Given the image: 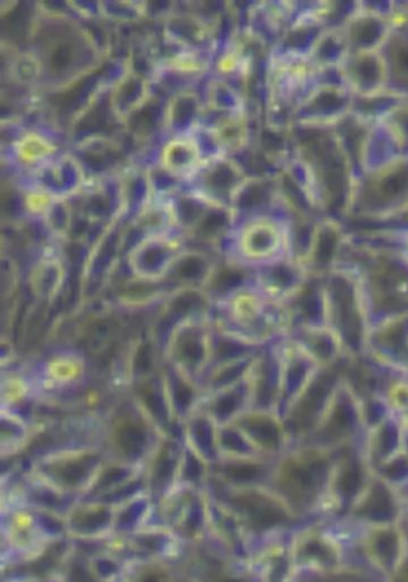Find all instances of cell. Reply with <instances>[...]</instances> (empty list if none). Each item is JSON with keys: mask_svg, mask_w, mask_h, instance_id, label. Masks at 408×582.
Wrapping results in <instances>:
<instances>
[{"mask_svg": "<svg viewBox=\"0 0 408 582\" xmlns=\"http://www.w3.org/2000/svg\"><path fill=\"white\" fill-rule=\"evenodd\" d=\"M30 52L41 71L40 87L65 91L103 64V51L86 27L63 12L41 9L29 30Z\"/></svg>", "mask_w": 408, "mask_h": 582, "instance_id": "6da1fadb", "label": "cell"}, {"mask_svg": "<svg viewBox=\"0 0 408 582\" xmlns=\"http://www.w3.org/2000/svg\"><path fill=\"white\" fill-rule=\"evenodd\" d=\"M211 318L219 329L261 347L289 333V318L283 302L272 300L254 281L215 300Z\"/></svg>", "mask_w": 408, "mask_h": 582, "instance_id": "7a4b0ae2", "label": "cell"}, {"mask_svg": "<svg viewBox=\"0 0 408 582\" xmlns=\"http://www.w3.org/2000/svg\"><path fill=\"white\" fill-rule=\"evenodd\" d=\"M322 285L327 329L338 338L347 359H363L373 322L358 274L353 267L341 264L322 276Z\"/></svg>", "mask_w": 408, "mask_h": 582, "instance_id": "3957f363", "label": "cell"}, {"mask_svg": "<svg viewBox=\"0 0 408 582\" xmlns=\"http://www.w3.org/2000/svg\"><path fill=\"white\" fill-rule=\"evenodd\" d=\"M355 248V247H354ZM357 259L341 264L353 267L361 281L371 322L408 311V265L397 248H355Z\"/></svg>", "mask_w": 408, "mask_h": 582, "instance_id": "277c9868", "label": "cell"}, {"mask_svg": "<svg viewBox=\"0 0 408 582\" xmlns=\"http://www.w3.org/2000/svg\"><path fill=\"white\" fill-rule=\"evenodd\" d=\"M338 454L311 444L292 445L275 459L271 488L290 507L313 505L330 488Z\"/></svg>", "mask_w": 408, "mask_h": 582, "instance_id": "5b68a950", "label": "cell"}, {"mask_svg": "<svg viewBox=\"0 0 408 582\" xmlns=\"http://www.w3.org/2000/svg\"><path fill=\"white\" fill-rule=\"evenodd\" d=\"M168 434L149 411L132 395L104 420L101 447L113 462L136 467L149 458Z\"/></svg>", "mask_w": 408, "mask_h": 582, "instance_id": "8992f818", "label": "cell"}, {"mask_svg": "<svg viewBox=\"0 0 408 582\" xmlns=\"http://www.w3.org/2000/svg\"><path fill=\"white\" fill-rule=\"evenodd\" d=\"M107 460L101 445H69L38 458L33 472L44 486L60 495L89 494Z\"/></svg>", "mask_w": 408, "mask_h": 582, "instance_id": "52a82bcc", "label": "cell"}, {"mask_svg": "<svg viewBox=\"0 0 408 582\" xmlns=\"http://www.w3.org/2000/svg\"><path fill=\"white\" fill-rule=\"evenodd\" d=\"M408 212V157L357 177L347 215L386 221Z\"/></svg>", "mask_w": 408, "mask_h": 582, "instance_id": "ba28073f", "label": "cell"}, {"mask_svg": "<svg viewBox=\"0 0 408 582\" xmlns=\"http://www.w3.org/2000/svg\"><path fill=\"white\" fill-rule=\"evenodd\" d=\"M230 260L256 272L290 257L289 218L268 214L251 218L234 230Z\"/></svg>", "mask_w": 408, "mask_h": 582, "instance_id": "9c48e42d", "label": "cell"}, {"mask_svg": "<svg viewBox=\"0 0 408 582\" xmlns=\"http://www.w3.org/2000/svg\"><path fill=\"white\" fill-rule=\"evenodd\" d=\"M163 360L202 386L210 371L213 354L211 313L196 314L177 322L164 338Z\"/></svg>", "mask_w": 408, "mask_h": 582, "instance_id": "30bf717a", "label": "cell"}, {"mask_svg": "<svg viewBox=\"0 0 408 582\" xmlns=\"http://www.w3.org/2000/svg\"><path fill=\"white\" fill-rule=\"evenodd\" d=\"M366 433L361 396L346 375L332 396L316 431L304 443L341 451L343 448L362 445Z\"/></svg>", "mask_w": 408, "mask_h": 582, "instance_id": "8fae6325", "label": "cell"}, {"mask_svg": "<svg viewBox=\"0 0 408 582\" xmlns=\"http://www.w3.org/2000/svg\"><path fill=\"white\" fill-rule=\"evenodd\" d=\"M353 360L344 359L320 368L282 416L290 444H301L313 433L338 386L346 379Z\"/></svg>", "mask_w": 408, "mask_h": 582, "instance_id": "7c38bea8", "label": "cell"}, {"mask_svg": "<svg viewBox=\"0 0 408 582\" xmlns=\"http://www.w3.org/2000/svg\"><path fill=\"white\" fill-rule=\"evenodd\" d=\"M355 96L339 79L319 81L293 114V128L333 129L354 113ZM292 128V129H293Z\"/></svg>", "mask_w": 408, "mask_h": 582, "instance_id": "4fadbf2b", "label": "cell"}, {"mask_svg": "<svg viewBox=\"0 0 408 582\" xmlns=\"http://www.w3.org/2000/svg\"><path fill=\"white\" fill-rule=\"evenodd\" d=\"M185 249L184 239L174 233L143 237L127 251L128 271L141 283H163Z\"/></svg>", "mask_w": 408, "mask_h": 582, "instance_id": "5bb4252c", "label": "cell"}, {"mask_svg": "<svg viewBox=\"0 0 408 582\" xmlns=\"http://www.w3.org/2000/svg\"><path fill=\"white\" fill-rule=\"evenodd\" d=\"M219 484L223 487L224 499L232 511L242 516L251 528L269 530L289 520L290 506L272 488H234Z\"/></svg>", "mask_w": 408, "mask_h": 582, "instance_id": "9a60e30c", "label": "cell"}, {"mask_svg": "<svg viewBox=\"0 0 408 582\" xmlns=\"http://www.w3.org/2000/svg\"><path fill=\"white\" fill-rule=\"evenodd\" d=\"M89 375L86 355L75 348H60L47 355L32 373L36 394H66L79 389Z\"/></svg>", "mask_w": 408, "mask_h": 582, "instance_id": "2e32d148", "label": "cell"}, {"mask_svg": "<svg viewBox=\"0 0 408 582\" xmlns=\"http://www.w3.org/2000/svg\"><path fill=\"white\" fill-rule=\"evenodd\" d=\"M337 76L355 99H370L393 90L383 51L350 52L338 67Z\"/></svg>", "mask_w": 408, "mask_h": 582, "instance_id": "e0dca14e", "label": "cell"}, {"mask_svg": "<svg viewBox=\"0 0 408 582\" xmlns=\"http://www.w3.org/2000/svg\"><path fill=\"white\" fill-rule=\"evenodd\" d=\"M393 10L356 3L353 14L342 26L350 52L385 50L395 28L398 27Z\"/></svg>", "mask_w": 408, "mask_h": 582, "instance_id": "ac0fdd59", "label": "cell"}, {"mask_svg": "<svg viewBox=\"0 0 408 582\" xmlns=\"http://www.w3.org/2000/svg\"><path fill=\"white\" fill-rule=\"evenodd\" d=\"M364 358L408 374V311L371 325Z\"/></svg>", "mask_w": 408, "mask_h": 582, "instance_id": "d6986e66", "label": "cell"}, {"mask_svg": "<svg viewBox=\"0 0 408 582\" xmlns=\"http://www.w3.org/2000/svg\"><path fill=\"white\" fill-rule=\"evenodd\" d=\"M249 177L242 164L231 156L218 154L208 159L196 176L195 191L208 201L231 209L235 194Z\"/></svg>", "mask_w": 408, "mask_h": 582, "instance_id": "ffe728a7", "label": "cell"}, {"mask_svg": "<svg viewBox=\"0 0 408 582\" xmlns=\"http://www.w3.org/2000/svg\"><path fill=\"white\" fill-rule=\"evenodd\" d=\"M281 339L263 346L251 362L248 373L250 408L274 410L279 413L282 393Z\"/></svg>", "mask_w": 408, "mask_h": 582, "instance_id": "44dd1931", "label": "cell"}, {"mask_svg": "<svg viewBox=\"0 0 408 582\" xmlns=\"http://www.w3.org/2000/svg\"><path fill=\"white\" fill-rule=\"evenodd\" d=\"M349 238L337 218L321 216L316 224L304 264L310 275L325 276L341 265Z\"/></svg>", "mask_w": 408, "mask_h": 582, "instance_id": "7402d4cb", "label": "cell"}, {"mask_svg": "<svg viewBox=\"0 0 408 582\" xmlns=\"http://www.w3.org/2000/svg\"><path fill=\"white\" fill-rule=\"evenodd\" d=\"M233 423L262 456L275 459L292 446L284 421L277 411L249 408Z\"/></svg>", "mask_w": 408, "mask_h": 582, "instance_id": "603a6c76", "label": "cell"}, {"mask_svg": "<svg viewBox=\"0 0 408 582\" xmlns=\"http://www.w3.org/2000/svg\"><path fill=\"white\" fill-rule=\"evenodd\" d=\"M283 205L280 176H249L237 190L231 203L236 224L251 218L274 214V209Z\"/></svg>", "mask_w": 408, "mask_h": 582, "instance_id": "cb8c5ba5", "label": "cell"}, {"mask_svg": "<svg viewBox=\"0 0 408 582\" xmlns=\"http://www.w3.org/2000/svg\"><path fill=\"white\" fill-rule=\"evenodd\" d=\"M282 393L279 414L282 417L306 385L314 377L320 367L292 338L281 339Z\"/></svg>", "mask_w": 408, "mask_h": 582, "instance_id": "d4e9b609", "label": "cell"}, {"mask_svg": "<svg viewBox=\"0 0 408 582\" xmlns=\"http://www.w3.org/2000/svg\"><path fill=\"white\" fill-rule=\"evenodd\" d=\"M275 459L260 456L220 458L210 470L213 479L226 487H260L271 482Z\"/></svg>", "mask_w": 408, "mask_h": 582, "instance_id": "484cf974", "label": "cell"}, {"mask_svg": "<svg viewBox=\"0 0 408 582\" xmlns=\"http://www.w3.org/2000/svg\"><path fill=\"white\" fill-rule=\"evenodd\" d=\"M86 182V172L75 156L65 154L36 168L35 188L58 199H69L78 194Z\"/></svg>", "mask_w": 408, "mask_h": 582, "instance_id": "4316f807", "label": "cell"}, {"mask_svg": "<svg viewBox=\"0 0 408 582\" xmlns=\"http://www.w3.org/2000/svg\"><path fill=\"white\" fill-rule=\"evenodd\" d=\"M151 100V83L136 70L128 69L113 84L108 108L119 123L126 124Z\"/></svg>", "mask_w": 408, "mask_h": 582, "instance_id": "83f0119b", "label": "cell"}, {"mask_svg": "<svg viewBox=\"0 0 408 582\" xmlns=\"http://www.w3.org/2000/svg\"><path fill=\"white\" fill-rule=\"evenodd\" d=\"M309 275L302 262L287 257L256 271L254 283L272 300L284 302L301 288Z\"/></svg>", "mask_w": 408, "mask_h": 582, "instance_id": "f1b7e54d", "label": "cell"}, {"mask_svg": "<svg viewBox=\"0 0 408 582\" xmlns=\"http://www.w3.org/2000/svg\"><path fill=\"white\" fill-rule=\"evenodd\" d=\"M400 145L393 137L388 128L376 120L367 129L361 148L357 157L358 176L378 172L404 159Z\"/></svg>", "mask_w": 408, "mask_h": 582, "instance_id": "f546056e", "label": "cell"}, {"mask_svg": "<svg viewBox=\"0 0 408 582\" xmlns=\"http://www.w3.org/2000/svg\"><path fill=\"white\" fill-rule=\"evenodd\" d=\"M283 305L289 318V332L326 325L325 297H323L321 276L309 275L301 288Z\"/></svg>", "mask_w": 408, "mask_h": 582, "instance_id": "4dcf8cb0", "label": "cell"}, {"mask_svg": "<svg viewBox=\"0 0 408 582\" xmlns=\"http://www.w3.org/2000/svg\"><path fill=\"white\" fill-rule=\"evenodd\" d=\"M184 450V441L178 442L170 434L163 436L147 462V475L144 479L152 494H164L171 490L178 479Z\"/></svg>", "mask_w": 408, "mask_h": 582, "instance_id": "1f68e13d", "label": "cell"}, {"mask_svg": "<svg viewBox=\"0 0 408 582\" xmlns=\"http://www.w3.org/2000/svg\"><path fill=\"white\" fill-rule=\"evenodd\" d=\"M206 103L195 90L182 89L172 95L162 113V128L171 138L189 136L200 123Z\"/></svg>", "mask_w": 408, "mask_h": 582, "instance_id": "d6a6232c", "label": "cell"}, {"mask_svg": "<svg viewBox=\"0 0 408 582\" xmlns=\"http://www.w3.org/2000/svg\"><path fill=\"white\" fill-rule=\"evenodd\" d=\"M405 426L400 420L388 416L366 433L363 454L371 470L378 469L404 448Z\"/></svg>", "mask_w": 408, "mask_h": 582, "instance_id": "836d02e7", "label": "cell"}, {"mask_svg": "<svg viewBox=\"0 0 408 582\" xmlns=\"http://www.w3.org/2000/svg\"><path fill=\"white\" fill-rule=\"evenodd\" d=\"M202 145L196 136L168 140L160 152L159 165L178 179L194 178L206 162Z\"/></svg>", "mask_w": 408, "mask_h": 582, "instance_id": "e575fe53", "label": "cell"}, {"mask_svg": "<svg viewBox=\"0 0 408 582\" xmlns=\"http://www.w3.org/2000/svg\"><path fill=\"white\" fill-rule=\"evenodd\" d=\"M218 265L211 255L199 249L186 248L175 261L165 281L172 289L202 288L207 286Z\"/></svg>", "mask_w": 408, "mask_h": 582, "instance_id": "d590c367", "label": "cell"}, {"mask_svg": "<svg viewBox=\"0 0 408 582\" xmlns=\"http://www.w3.org/2000/svg\"><path fill=\"white\" fill-rule=\"evenodd\" d=\"M249 373V372H248ZM248 374L243 381L203 395L200 407L219 424L231 423L250 408Z\"/></svg>", "mask_w": 408, "mask_h": 582, "instance_id": "8d00e7d4", "label": "cell"}, {"mask_svg": "<svg viewBox=\"0 0 408 582\" xmlns=\"http://www.w3.org/2000/svg\"><path fill=\"white\" fill-rule=\"evenodd\" d=\"M219 426L201 407L183 423L185 445L206 460L210 468L220 459Z\"/></svg>", "mask_w": 408, "mask_h": 582, "instance_id": "74e56055", "label": "cell"}, {"mask_svg": "<svg viewBox=\"0 0 408 582\" xmlns=\"http://www.w3.org/2000/svg\"><path fill=\"white\" fill-rule=\"evenodd\" d=\"M286 336L301 347L320 368L332 367L347 359L338 338L326 325L293 330Z\"/></svg>", "mask_w": 408, "mask_h": 582, "instance_id": "f35d334b", "label": "cell"}, {"mask_svg": "<svg viewBox=\"0 0 408 582\" xmlns=\"http://www.w3.org/2000/svg\"><path fill=\"white\" fill-rule=\"evenodd\" d=\"M114 506L99 500H89L71 509L66 528L76 536L95 537L114 528Z\"/></svg>", "mask_w": 408, "mask_h": 582, "instance_id": "ab89813d", "label": "cell"}, {"mask_svg": "<svg viewBox=\"0 0 408 582\" xmlns=\"http://www.w3.org/2000/svg\"><path fill=\"white\" fill-rule=\"evenodd\" d=\"M356 503L357 515L376 523H387L398 511L393 487L375 474L371 476Z\"/></svg>", "mask_w": 408, "mask_h": 582, "instance_id": "60d3db41", "label": "cell"}, {"mask_svg": "<svg viewBox=\"0 0 408 582\" xmlns=\"http://www.w3.org/2000/svg\"><path fill=\"white\" fill-rule=\"evenodd\" d=\"M350 53L342 27L327 28L307 55V62L319 76L326 72H337L347 54Z\"/></svg>", "mask_w": 408, "mask_h": 582, "instance_id": "b9f144b4", "label": "cell"}, {"mask_svg": "<svg viewBox=\"0 0 408 582\" xmlns=\"http://www.w3.org/2000/svg\"><path fill=\"white\" fill-rule=\"evenodd\" d=\"M66 267L57 255H44L30 269L28 284L33 295L41 300L54 299L63 288Z\"/></svg>", "mask_w": 408, "mask_h": 582, "instance_id": "7bdbcfd3", "label": "cell"}, {"mask_svg": "<svg viewBox=\"0 0 408 582\" xmlns=\"http://www.w3.org/2000/svg\"><path fill=\"white\" fill-rule=\"evenodd\" d=\"M208 135L221 154L230 156L242 151L249 138L247 120L244 113L222 116L218 124L208 129Z\"/></svg>", "mask_w": 408, "mask_h": 582, "instance_id": "ee69618b", "label": "cell"}, {"mask_svg": "<svg viewBox=\"0 0 408 582\" xmlns=\"http://www.w3.org/2000/svg\"><path fill=\"white\" fill-rule=\"evenodd\" d=\"M165 35L172 44L195 52L209 38V29L200 17L191 14H174L165 22Z\"/></svg>", "mask_w": 408, "mask_h": 582, "instance_id": "f6af8a7d", "label": "cell"}, {"mask_svg": "<svg viewBox=\"0 0 408 582\" xmlns=\"http://www.w3.org/2000/svg\"><path fill=\"white\" fill-rule=\"evenodd\" d=\"M235 225V216L230 208L212 203L188 235L201 244H218L226 235L234 232Z\"/></svg>", "mask_w": 408, "mask_h": 582, "instance_id": "bcb514c9", "label": "cell"}, {"mask_svg": "<svg viewBox=\"0 0 408 582\" xmlns=\"http://www.w3.org/2000/svg\"><path fill=\"white\" fill-rule=\"evenodd\" d=\"M16 161L22 165L39 168L54 159L57 145L38 132L23 133L12 145Z\"/></svg>", "mask_w": 408, "mask_h": 582, "instance_id": "7dc6e473", "label": "cell"}, {"mask_svg": "<svg viewBox=\"0 0 408 582\" xmlns=\"http://www.w3.org/2000/svg\"><path fill=\"white\" fill-rule=\"evenodd\" d=\"M207 107L222 116L243 114L242 95L232 84L223 79H213L207 88Z\"/></svg>", "mask_w": 408, "mask_h": 582, "instance_id": "c3c4849f", "label": "cell"}, {"mask_svg": "<svg viewBox=\"0 0 408 582\" xmlns=\"http://www.w3.org/2000/svg\"><path fill=\"white\" fill-rule=\"evenodd\" d=\"M36 394L32 374L10 371L3 374L2 403L3 408L20 413V408Z\"/></svg>", "mask_w": 408, "mask_h": 582, "instance_id": "681fc988", "label": "cell"}, {"mask_svg": "<svg viewBox=\"0 0 408 582\" xmlns=\"http://www.w3.org/2000/svg\"><path fill=\"white\" fill-rule=\"evenodd\" d=\"M32 436V426L21 413L2 409V447L3 454L12 455L21 450Z\"/></svg>", "mask_w": 408, "mask_h": 582, "instance_id": "f907efd6", "label": "cell"}, {"mask_svg": "<svg viewBox=\"0 0 408 582\" xmlns=\"http://www.w3.org/2000/svg\"><path fill=\"white\" fill-rule=\"evenodd\" d=\"M369 549L382 567H394L397 565L400 553V540L397 531L390 527L379 529L370 537Z\"/></svg>", "mask_w": 408, "mask_h": 582, "instance_id": "816d5d0a", "label": "cell"}, {"mask_svg": "<svg viewBox=\"0 0 408 582\" xmlns=\"http://www.w3.org/2000/svg\"><path fill=\"white\" fill-rule=\"evenodd\" d=\"M378 120L388 128L405 156L408 157V97Z\"/></svg>", "mask_w": 408, "mask_h": 582, "instance_id": "f5cc1de1", "label": "cell"}, {"mask_svg": "<svg viewBox=\"0 0 408 582\" xmlns=\"http://www.w3.org/2000/svg\"><path fill=\"white\" fill-rule=\"evenodd\" d=\"M46 227L57 237H65L72 230L74 216L69 199H57L44 215Z\"/></svg>", "mask_w": 408, "mask_h": 582, "instance_id": "db71d44e", "label": "cell"}, {"mask_svg": "<svg viewBox=\"0 0 408 582\" xmlns=\"http://www.w3.org/2000/svg\"><path fill=\"white\" fill-rule=\"evenodd\" d=\"M374 474L392 487L408 483V454L405 448L375 469Z\"/></svg>", "mask_w": 408, "mask_h": 582, "instance_id": "11a10c76", "label": "cell"}, {"mask_svg": "<svg viewBox=\"0 0 408 582\" xmlns=\"http://www.w3.org/2000/svg\"><path fill=\"white\" fill-rule=\"evenodd\" d=\"M140 3L129 2H106L99 3V12L104 17H110L116 21H134L144 15L141 8H138Z\"/></svg>", "mask_w": 408, "mask_h": 582, "instance_id": "9f6ffc18", "label": "cell"}, {"mask_svg": "<svg viewBox=\"0 0 408 582\" xmlns=\"http://www.w3.org/2000/svg\"><path fill=\"white\" fill-rule=\"evenodd\" d=\"M131 582H175L168 569L159 565H144L137 569Z\"/></svg>", "mask_w": 408, "mask_h": 582, "instance_id": "6f0895ef", "label": "cell"}, {"mask_svg": "<svg viewBox=\"0 0 408 582\" xmlns=\"http://www.w3.org/2000/svg\"><path fill=\"white\" fill-rule=\"evenodd\" d=\"M208 573L207 578L200 582H249L244 575L226 572L225 569H212Z\"/></svg>", "mask_w": 408, "mask_h": 582, "instance_id": "680465c9", "label": "cell"}, {"mask_svg": "<svg viewBox=\"0 0 408 582\" xmlns=\"http://www.w3.org/2000/svg\"><path fill=\"white\" fill-rule=\"evenodd\" d=\"M395 238V248L398 249L399 253L401 255V258L408 265V228H405L404 232H401L399 235L394 237Z\"/></svg>", "mask_w": 408, "mask_h": 582, "instance_id": "91938a15", "label": "cell"}, {"mask_svg": "<svg viewBox=\"0 0 408 582\" xmlns=\"http://www.w3.org/2000/svg\"><path fill=\"white\" fill-rule=\"evenodd\" d=\"M393 582H408V559L397 567Z\"/></svg>", "mask_w": 408, "mask_h": 582, "instance_id": "94428289", "label": "cell"}, {"mask_svg": "<svg viewBox=\"0 0 408 582\" xmlns=\"http://www.w3.org/2000/svg\"><path fill=\"white\" fill-rule=\"evenodd\" d=\"M175 582H200V581H196V580H191V579H183V580H177Z\"/></svg>", "mask_w": 408, "mask_h": 582, "instance_id": "6125c7cd", "label": "cell"}]
</instances>
